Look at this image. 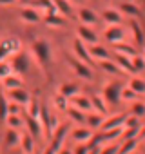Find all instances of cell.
Returning <instances> with one entry per match:
<instances>
[{"label":"cell","mask_w":145,"mask_h":154,"mask_svg":"<svg viewBox=\"0 0 145 154\" xmlns=\"http://www.w3.org/2000/svg\"><path fill=\"white\" fill-rule=\"evenodd\" d=\"M31 53L35 56V60L44 67L47 69L49 63H51V47L45 40H33L31 44Z\"/></svg>","instance_id":"6da1fadb"},{"label":"cell","mask_w":145,"mask_h":154,"mask_svg":"<svg viewBox=\"0 0 145 154\" xmlns=\"http://www.w3.org/2000/svg\"><path fill=\"white\" fill-rule=\"evenodd\" d=\"M69 132H71V123H58V127L53 131V134H51V141H49V149H53L56 154H58V150L63 147V141H65V138L69 136Z\"/></svg>","instance_id":"7a4b0ae2"},{"label":"cell","mask_w":145,"mask_h":154,"mask_svg":"<svg viewBox=\"0 0 145 154\" xmlns=\"http://www.w3.org/2000/svg\"><path fill=\"white\" fill-rule=\"evenodd\" d=\"M18 51H22V44L18 38L8 36L4 40H0V62H8V58L17 54Z\"/></svg>","instance_id":"3957f363"},{"label":"cell","mask_w":145,"mask_h":154,"mask_svg":"<svg viewBox=\"0 0 145 154\" xmlns=\"http://www.w3.org/2000/svg\"><path fill=\"white\" fill-rule=\"evenodd\" d=\"M38 120H40V123H42V127H44V132L51 138L53 131L58 127V118H56V114H53L47 105H42V107H40Z\"/></svg>","instance_id":"277c9868"},{"label":"cell","mask_w":145,"mask_h":154,"mask_svg":"<svg viewBox=\"0 0 145 154\" xmlns=\"http://www.w3.org/2000/svg\"><path fill=\"white\" fill-rule=\"evenodd\" d=\"M67 63H69V67L75 71V74L78 76V78H82V80H93L94 78V74H93V71H91V67L87 65V63H84L82 60H78L76 56H67Z\"/></svg>","instance_id":"5b68a950"},{"label":"cell","mask_w":145,"mask_h":154,"mask_svg":"<svg viewBox=\"0 0 145 154\" xmlns=\"http://www.w3.org/2000/svg\"><path fill=\"white\" fill-rule=\"evenodd\" d=\"M9 65H11V69H13L15 74L24 76V74L29 71V54H27L26 51H18L17 54H13Z\"/></svg>","instance_id":"8992f818"},{"label":"cell","mask_w":145,"mask_h":154,"mask_svg":"<svg viewBox=\"0 0 145 154\" xmlns=\"http://www.w3.org/2000/svg\"><path fill=\"white\" fill-rule=\"evenodd\" d=\"M72 53H75V56L78 58V60H82L84 63H87L89 67L91 65H94V60L91 58V54H89V49H87V44H84L80 38H75L72 40Z\"/></svg>","instance_id":"52a82bcc"},{"label":"cell","mask_w":145,"mask_h":154,"mask_svg":"<svg viewBox=\"0 0 145 154\" xmlns=\"http://www.w3.org/2000/svg\"><path fill=\"white\" fill-rule=\"evenodd\" d=\"M103 40L109 42L111 45L118 44V42H125V29L122 26H105V29H103Z\"/></svg>","instance_id":"ba28073f"},{"label":"cell","mask_w":145,"mask_h":154,"mask_svg":"<svg viewBox=\"0 0 145 154\" xmlns=\"http://www.w3.org/2000/svg\"><path fill=\"white\" fill-rule=\"evenodd\" d=\"M6 96H8V100L9 102H13V103H18L20 107L24 105H27L29 103V100H31V94H29V91L27 89H24V87H18V89H11V91H6Z\"/></svg>","instance_id":"9c48e42d"},{"label":"cell","mask_w":145,"mask_h":154,"mask_svg":"<svg viewBox=\"0 0 145 154\" xmlns=\"http://www.w3.org/2000/svg\"><path fill=\"white\" fill-rule=\"evenodd\" d=\"M125 118H127V112H116V114H111V116L103 118L100 131L103 132V131H111V129H120V127H123Z\"/></svg>","instance_id":"30bf717a"},{"label":"cell","mask_w":145,"mask_h":154,"mask_svg":"<svg viewBox=\"0 0 145 154\" xmlns=\"http://www.w3.org/2000/svg\"><path fill=\"white\" fill-rule=\"evenodd\" d=\"M120 87H118V84L116 82H111V84H107L103 89H102V96H103V100L107 102V105H116L118 102H120Z\"/></svg>","instance_id":"8fae6325"},{"label":"cell","mask_w":145,"mask_h":154,"mask_svg":"<svg viewBox=\"0 0 145 154\" xmlns=\"http://www.w3.org/2000/svg\"><path fill=\"white\" fill-rule=\"evenodd\" d=\"M69 105L76 107L84 112H93V103H91V96H85L82 93H76L75 96L69 98Z\"/></svg>","instance_id":"7c38bea8"},{"label":"cell","mask_w":145,"mask_h":154,"mask_svg":"<svg viewBox=\"0 0 145 154\" xmlns=\"http://www.w3.org/2000/svg\"><path fill=\"white\" fill-rule=\"evenodd\" d=\"M93 132H94V131H91L87 125H82V127H76V129H71L69 136L75 140L76 143H89V141L94 138Z\"/></svg>","instance_id":"4fadbf2b"},{"label":"cell","mask_w":145,"mask_h":154,"mask_svg":"<svg viewBox=\"0 0 145 154\" xmlns=\"http://www.w3.org/2000/svg\"><path fill=\"white\" fill-rule=\"evenodd\" d=\"M20 18H22L26 24H38V22H42L44 13H42L38 8H29V6H24V8L20 9Z\"/></svg>","instance_id":"5bb4252c"},{"label":"cell","mask_w":145,"mask_h":154,"mask_svg":"<svg viewBox=\"0 0 145 154\" xmlns=\"http://www.w3.org/2000/svg\"><path fill=\"white\" fill-rule=\"evenodd\" d=\"M76 38H80L84 44H87V45H93V44H98V35L93 31V27H89V26H84V24H80L78 26V29H76Z\"/></svg>","instance_id":"9a60e30c"},{"label":"cell","mask_w":145,"mask_h":154,"mask_svg":"<svg viewBox=\"0 0 145 154\" xmlns=\"http://www.w3.org/2000/svg\"><path fill=\"white\" fill-rule=\"evenodd\" d=\"M118 11L123 17H129V18H140L141 17V9L132 2V0H123V2H120L118 4Z\"/></svg>","instance_id":"2e32d148"},{"label":"cell","mask_w":145,"mask_h":154,"mask_svg":"<svg viewBox=\"0 0 145 154\" xmlns=\"http://www.w3.org/2000/svg\"><path fill=\"white\" fill-rule=\"evenodd\" d=\"M78 20H80V24H84V26H89V27H93L94 24H98V20H100V17L93 11V9H89V8H85V6H82V8H78Z\"/></svg>","instance_id":"e0dca14e"},{"label":"cell","mask_w":145,"mask_h":154,"mask_svg":"<svg viewBox=\"0 0 145 154\" xmlns=\"http://www.w3.org/2000/svg\"><path fill=\"white\" fill-rule=\"evenodd\" d=\"M129 31H131V38L134 40V44L138 47H143L145 45V35H143V29H141V26H140V22L136 18H131Z\"/></svg>","instance_id":"ac0fdd59"},{"label":"cell","mask_w":145,"mask_h":154,"mask_svg":"<svg viewBox=\"0 0 145 154\" xmlns=\"http://www.w3.org/2000/svg\"><path fill=\"white\" fill-rule=\"evenodd\" d=\"M24 125L27 127V132H29L35 140L42 138V134H44V127H42V123H40L38 118H33V116L27 114V116L24 118Z\"/></svg>","instance_id":"d6986e66"},{"label":"cell","mask_w":145,"mask_h":154,"mask_svg":"<svg viewBox=\"0 0 145 154\" xmlns=\"http://www.w3.org/2000/svg\"><path fill=\"white\" fill-rule=\"evenodd\" d=\"M102 20L105 22V26H122L123 15L114 8H107L102 11Z\"/></svg>","instance_id":"ffe728a7"},{"label":"cell","mask_w":145,"mask_h":154,"mask_svg":"<svg viewBox=\"0 0 145 154\" xmlns=\"http://www.w3.org/2000/svg\"><path fill=\"white\" fill-rule=\"evenodd\" d=\"M87 49H89V54H91V58H93L94 62H102V60H109V58H111L109 49L103 47V45H100V44L87 45Z\"/></svg>","instance_id":"44dd1931"},{"label":"cell","mask_w":145,"mask_h":154,"mask_svg":"<svg viewBox=\"0 0 145 154\" xmlns=\"http://www.w3.org/2000/svg\"><path fill=\"white\" fill-rule=\"evenodd\" d=\"M0 82H2V87H4L6 91H11V89L24 87V80H22V76H20V74H15V72H11L9 76L2 78Z\"/></svg>","instance_id":"7402d4cb"},{"label":"cell","mask_w":145,"mask_h":154,"mask_svg":"<svg viewBox=\"0 0 145 154\" xmlns=\"http://www.w3.org/2000/svg\"><path fill=\"white\" fill-rule=\"evenodd\" d=\"M42 22H44L45 26H49V27H65V26H67L65 17H62V15H58V13H53V15H44Z\"/></svg>","instance_id":"603a6c76"},{"label":"cell","mask_w":145,"mask_h":154,"mask_svg":"<svg viewBox=\"0 0 145 154\" xmlns=\"http://www.w3.org/2000/svg\"><path fill=\"white\" fill-rule=\"evenodd\" d=\"M114 62L118 63V67H120L123 72H129V74L136 72L134 67H132V58H131V56H125V54H118V53H114Z\"/></svg>","instance_id":"cb8c5ba5"},{"label":"cell","mask_w":145,"mask_h":154,"mask_svg":"<svg viewBox=\"0 0 145 154\" xmlns=\"http://www.w3.org/2000/svg\"><path fill=\"white\" fill-rule=\"evenodd\" d=\"M20 138H22V134L17 129H8L6 136H4V143H6L8 149H15V147L20 145Z\"/></svg>","instance_id":"d4e9b609"},{"label":"cell","mask_w":145,"mask_h":154,"mask_svg":"<svg viewBox=\"0 0 145 154\" xmlns=\"http://www.w3.org/2000/svg\"><path fill=\"white\" fill-rule=\"evenodd\" d=\"M91 103H93V111H94V112H98V114H102V116L107 114L109 105H107V102L103 100L102 94H93V96H91Z\"/></svg>","instance_id":"484cf974"},{"label":"cell","mask_w":145,"mask_h":154,"mask_svg":"<svg viewBox=\"0 0 145 154\" xmlns=\"http://www.w3.org/2000/svg\"><path fill=\"white\" fill-rule=\"evenodd\" d=\"M103 118L105 116H102V114H98V112H87L85 114V125L91 129V131H98L100 127H102V122H103Z\"/></svg>","instance_id":"4316f807"},{"label":"cell","mask_w":145,"mask_h":154,"mask_svg":"<svg viewBox=\"0 0 145 154\" xmlns=\"http://www.w3.org/2000/svg\"><path fill=\"white\" fill-rule=\"evenodd\" d=\"M113 47H114V53H118V54H125V56H131V58L138 54V49L131 44H125V42L113 44Z\"/></svg>","instance_id":"83f0119b"},{"label":"cell","mask_w":145,"mask_h":154,"mask_svg":"<svg viewBox=\"0 0 145 154\" xmlns=\"http://www.w3.org/2000/svg\"><path fill=\"white\" fill-rule=\"evenodd\" d=\"M20 149H22L24 154H33V152L36 150V147H35V138H33L29 132L22 134V138H20Z\"/></svg>","instance_id":"f1b7e54d"},{"label":"cell","mask_w":145,"mask_h":154,"mask_svg":"<svg viewBox=\"0 0 145 154\" xmlns=\"http://www.w3.org/2000/svg\"><path fill=\"white\" fill-rule=\"evenodd\" d=\"M53 4H54V9H56V13L58 15H62V17H69V15H72V6L69 0H53Z\"/></svg>","instance_id":"f546056e"},{"label":"cell","mask_w":145,"mask_h":154,"mask_svg":"<svg viewBox=\"0 0 145 154\" xmlns=\"http://www.w3.org/2000/svg\"><path fill=\"white\" fill-rule=\"evenodd\" d=\"M65 112H67V116H69L71 122H75V123H78V125H84V123H85V114H87V112H84V111H80V109H76V107H72V105H69Z\"/></svg>","instance_id":"4dcf8cb0"},{"label":"cell","mask_w":145,"mask_h":154,"mask_svg":"<svg viewBox=\"0 0 145 154\" xmlns=\"http://www.w3.org/2000/svg\"><path fill=\"white\" fill-rule=\"evenodd\" d=\"M140 145V138H131V140H123V143L118 147V154H132Z\"/></svg>","instance_id":"1f68e13d"},{"label":"cell","mask_w":145,"mask_h":154,"mask_svg":"<svg viewBox=\"0 0 145 154\" xmlns=\"http://www.w3.org/2000/svg\"><path fill=\"white\" fill-rule=\"evenodd\" d=\"M98 65H100V69L103 71V72H107V74H113V76H116L122 69L118 67V63L114 62V60H102V62H98Z\"/></svg>","instance_id":"d6a6232c"},{"label":"cell","mask_w":145,"mask_h":154,"mask_svg":"<svg viewBox=\"0 0 145 154\" xmlns=\"http://www.w3.org/2000/svg\"><path fill=\"white\" fill-rule=\"evenodd\" d=\"M129 87H131L138 96L145 94V78H141V76H132V78L129 80Z\"/></svg>","instance_id":"836d02e7"},{"label":"cell","mask_w":145,"mask_h":154,"mask_svg":"<svg viewBox=\"0 0 145 154\" xmlns=\"http://www.w3.org/2000/svg\"><path fill=\"white\" fill-rule=\"evenodd\" d=\"M129 114L138 116V118L145 116V102H140V100L131 102V103H129Z\"/></svg>","instance_id":"e575fe53"},{"label":"cell","mask_w":145,"mask_h":154,"mask_svg":"<svg viewBox=\"0 0 145 154\" xmlns=\"http://www.w3.org/2000/svg\"><path fill=\"white\" fill-rule=\"evenodd\" d=\"M53 105H54V109L56 111H67V107H69V98H65L63 94H60V93H56L54 94V98H53Z\"/></svg>","instance_id":"d590c367"},{"label":"cell","mask_w":145,"mask_h":154,"mask_svg":"<svg viewBox=\"0 0 145 154\" xmlns=\"http://www.w3.org/2000/svg\"><path fill=\"white\" fill-rule=\"evenodd\" d=\"M8 116H9V100L6 93H0V120L6 122Z\"/></svg>","instance_id":"8d00e7d4"},{"label":"cell","mask_w":145,"mask_h":154,"mask_svg":"<svg viewBox=\"0 0 145 154\" xmlns=\"http://www.w3.org/2000/svg\"><path fill=\"white\" fill-rule=\"evenodd\" d=\"M40 102L35 98V96H31V100H29V103L26 105V109H27V114L29 116H33V118H38V114H40Z\"/></svg>","instance_id":"74e56055"},{"label":"cell","mask_w":145,"mask_h":154,"mask_svg":"<svg viewBox=\"0 0 145 154\" xmlns=\"http://www.w3.org/2000/svg\"><path fill=\"white\" fill-rule=\"evenodd\" d=\"M6 125H8V129H17L18 131L24 125V120L20 118V114H9L6 118Z\"/></svg>","instance_id":"f35d334b"},{"label":"cell","mask_w":145,"mask_h":154,"mask_svg":"<svg viewBox=\"0 0 145 154\" xmlns=\"http://www.w3.org/2000/svg\"><path fill=\"white\" fill-rule=\"evenodd\" d=\"M58 93L63 94L65 98H71V96H75V94L78 93V87H76L75 84H62L60 89H58Z\"/></svg>","instance_id":"ab89813d"},{"label":"cell","mask_w":145,"mask_h":154,"mask_svg":"<svg viewBox=\"0 0 145 154\" xmlns=\"http://www.w3.org/2000/svg\"><path fill=\"white\" fill-rule=\"evenodd\" d=\"M120 100H123V102H129V103H131V102H136V100H138V94H136L129 85H127V87H123V89L120 91Z\"/></svg>","instance_id":"60d3db41"},{"label":"cell","mask_w":145,"mask_h":154,"mask_svg":"<svg viewBox=\"0 0 145 154\" xmlns=\"http://www.w3.org/2000/svg\"><path fill=\"white\" fill-rule=\"evenodd\" d=\"M140 127H141L140 118L127 112V118H125V122H123V129H140Z\"/></svg>","instance_id":"b9f144b4"},{"label":"cell","mask_w":145,"mask_h":154,"mask_svg":"<svg viewBox=\"0 0 145 154\" xmlns=\"http://www.w3.org/2000/svg\"><path fill=\"white\" fill-rule=\"evenodd\" d=\"M132 67H134V71H136V72H141V71L145 69V58H143L141 54L132 56Z\"/></svg>","instance_id":"7bdbcfd3"},{"label":"cell","mask_w":145,"mask_h":154,"mask_svg":"<svg viewBox=\"0 0 145 154\" xmlns=\"http://www.w3.org/2000/svg\"><path fill=\"white\" fill-rule=\"evenodd\" d=\"M11 72H13V69H11L9 62H0V80L6 78V76H9Z\"/></svg>","instance_id":"ee69618b"},{"label":"cell","mask_w":145,"mask_h":154,"mask_svg":"<svg viewBox=\"0 0 145 154\" xmlns=\"http://www.w3.org/2000/svg\"><path fill=\"white\" fill-rule=\"evenodd\" d=\"M100 154H118V145L116 143H107L102 147Z\"/></svg>","instance_id":"f6af8a7d"},{"label":"cell","mask_w":145,"mask_h":154,"mask_svg":"<svg viewBox=\"0 0 145 154\" xmlns=\"http://www.w3.org/2000/svg\"><path fill=\"white\" fill-rule=\"evenodd\" d=\"M89 152V145L87 143H78L76 149L72 150V154H87Z\"/></svg>","instance_id":"bcb514c9"},{"label":"cell","mask_w":145,"mask_h":154,"mask_svg":"<svg viewBox=\"0 0 145 154\" xmlns=\"http://www.w3.org/2000/svg\"><path fill=\"white\" fill-rule=\"evenodd\" d=\"M9 114H20V105L9 102Z\"/></svg>","instance_id":"7dc6e473"},{"label":"cell","mask_w":145,"mask_h":154,"mask_svg":"<svg viewBox=\"0 0 145 154\" xmlns=\"http://www.w3.org/2000/svg\"><path fill=\"white\" fill-rule=\"evenodd\" d=\"M17 0H0V6H15Z\"/></svg>","instance_id":"c3c4849f"},{"label":"cell","mask_w":145,"mask_h":154,"mask_svg":"<svg viewBox=\"0 0 145 154\" xmlns=\"http://www.w3.org/2000/svg\"><path fill=\"white\" fill-rule=\"evenodd\" d=\"M138 138L141 140V138H145V125L141 123V127H140V132H138Z\"/></svg>","instance_id":"681fc988"},{"label":"cell","mask_w":145,"mask_h":154,"mask_svg":"<svg viewBox=\"0 0 145 154\" xmlns=\"http://www.w3.org/2000/svg\"><path fill=\"white\" fill-rule=\"evenodd\" d=\"M58 154H72V150H69V149H65V147H62V149L58 150Z\"/></svg>","instance_id":"f907efd6"},{"label":"cell","mask_w":145,"mask_h":154,"mask_svg":"<svg viewBox=\"0 0 145 154\" xmlns=\"http://www.w3.org/2000/svg\"><path fill=\"white\" fill-rule=\"evenodd\" d=\"M69 2H71L72 6H80V4H84V0H69Z\"/></svg>","instance_id":"816d5d0a"},{"label":"cell","mask_w":145,"mask_h":154,"mask_svg":"<svg viewBox=\"0 0 145 154\" xmlns=\"http://www.w3.org/2000/svg\"><path fill=\"white\" fill-rule=\"evenodd\" d=\"M31 0H17V4H29Z\"/></svg>","instance_id":"f5cc1de1"},{"label":"cell","mask_w":145,"mask_h":154,"mask_svg":"<svg viewBox=\"0 0 145 154\" xmlns=\"http://www.w3.org/2000/svg\"><path fill=\"white\" fill-rule=\"evenodd\" d=\"M33 154H42V152H38V150H35V152H33Z\"/></svg>","instance_id":"db71d44e"},{"label":"cell","mask_w":145,"mask_h":154,"mask_svg":"<svg viewBox=\"0 0 145 154\" xmlns=\"http://www.w3.org/2000/svg\"><path fill=\"white\" fill-rule=\"evenodd\" d=\"M143 58H145V49H143Z\"/></svg>","instance_id":"11a10c76"}]
</instances>
